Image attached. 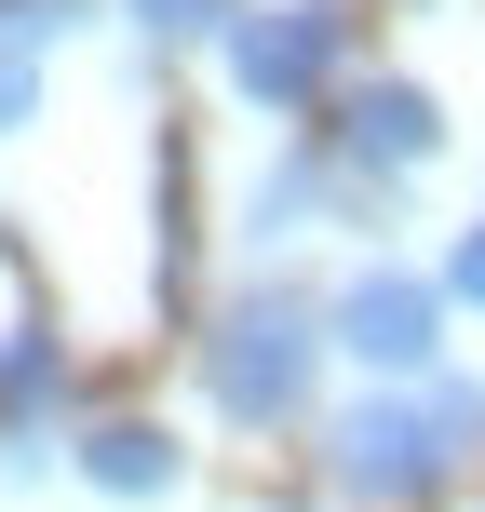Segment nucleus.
I'll use <instances>...</instances> for the list:
<instances>
[{
	"label": "nucleus",
	"mask_w": 485,
	"mask_h": 512,
	"mask_svg": "<svg viewBox=\"0 0 485 512\" xmlns=\"http://www.w3.org/2000/svg\"><path fill=\"white\" fill-rule=\"evenodd\" d=\"M203 405L230 418V432H283V418L310 405V378H324V297H297V283H243V297H216L203 324Z\"/></svg>",
	"instance_id": "1"
},
{
	"label": "nucleus",
	"mask_w": 485,
	"mask_h": 512,
	"mask_svg": "<svg viewBox=\"0 0 485 512\" xmlns=\"http://www.w3.org/2000/svg\"><path fill=\"white\" fill-rule=\"evenodd\" d=\"M324 351H351L364 378H405V391H418V378L445 364V283H432V270H391V256H364V270L324 297Z\"/></svg>",
	"instance_id": "2"
},
{
	"label": "nucleus",
	"mask_w": 485,
	"mask_h": 512,
	"mask_svg": "<svg viewBox=\"0 0 485 512\" xmlns=\"http://www.w3.org/2000/svg\"><path fill=\"white\" fill-rule=\"evenodd\" d=\"M216 54H230V95L283 122V108L337 95V54H351V14H337V0H243Z\"/></svg>",
	"instance_id": "3"
},
{
	"label": "nucleus",
	"mask_w": 485,
	"mask_h": 512,
	"mask_svg": "<svg viewBox=\"0 0 485 512\" xmlns=\"http://www.w3.org/2000/svg\"><path fill=\"white\" fill-rule=\"evenodd\" d=\"M324 472L351 499H378V512H405V499H432L445 472V445H432V418H418V391H351V405L324 418Z\"/></svg>",
	"instance_id": "4"
},
{
	"label": "nucleus",
	"mask_w": 485,
	"mask_h": 512,
	"mask_svg": "<svg viewBox=\"0 0 485 512\" xmlns=\"http://www.w3.org/2000/svg\"><path fill=\"white\" fill-rule=\"evenodd\" d=\"M445 95H418V81H337V122H324V149L351 162L364 189H391V176H418V162H445Z\"/></svg>",
	"instance_id": "5"
},
{
	"label": "nucleus",
	"mask_w": 485,
	"mask_h": 512,
	"mask_svg": "<svg viewBox=\"0 0 485 512\" xmlns=\"http://www.w3.org/2000/svg\"><path fill=\"white\" fill-rule=\"evenodd\" d=\"M337 216H378V189L351 176V162L310 135V149H283L270 176L243 189V216H230V243H256V256H283V243H310V230H337Z\"/></svg>",
	"instance_id": "6"
},
{
	"label": "nucleus",
	"mask_w": 485,
	"mask_h": 512,
	"mask_svg": "<svg viewBox=\"0 0 485 512\" xmlns=\"http://www.w3.org/2000/svg\"><path fill=\"white\" fill-rule=\"evenodd\" d=\"M68 472H81V486H95V499H176V432H162V418H95V432H81L68 445Z\"/></svg>",
	"instance_id": "7"
},
{
	"label": "nucleus",
	"mask_w": 485,
	"mask_h": 512,
	"mask_svg": "<svg viewBox=\"0 0 485 512\" xmlns=\"http://www.w3.org/2000/svg\"><path fill=\"white\" fill-rule=\"evenodd\" d=\"M54 405H68V351H54L41 324H14L0 337V432H41Z\"/></svg>",
	"instance_id": "8"
},
{
	"label": "nucleus",
	"mask_w": 485,
	"mask_h": 512,
	"mask_svg": "<svg viewBox=\"0 0 485 512\" xmlns=\"http://www.w3.org/2000/svg\"><path fill=\"white\" fill-rule=\"evenodd\" d=\"M418 418H432V445H445V459H472V445H485V378L432 364V378H418Z\"/></svg>",
	"instance_id": "9"
},
{
	"label": "nucleus",
	"mask_w": 485,
	"mask_h": 512,
	"mask_svg": "<svg viewBox=\"0 0 485 512\" xmlns=\"http://www.w3.org/2000/svg\"><path fill=\"white\" fill-rule=\"evenodd\" d=\"M135 27H149V41H230V14L243 0H122Z\"/></svg>",
	"instance_id": "10"
},
{
	"label": "nucleus",
	"mask_w": 485,
	"mask_h": 512,
	"mask_svg": "<svg viewBox=\"0 0 485 512\" xmlns=\"http://www.w3.org/2000/svg\"><path fill=\"white\" fill-rule=\"evenodd\" d=\"M445 310H485V216H472V230H445Z\"/></svg>",
	"instance_id": "11"
},
{
	"label": "nucleus",
	"mask_w": 485,
	"mask_h": 512,
	"mask_svg": "<svg viewBox=\"0 0 485 512\" xmlns=\"http://www.w3.org/2000/svg\"><path fill=\"white\" fill-rule=\"evenodd\" d=\"M54 459H68V445H54V432H0V486H41Z\"/></svg>",
	"instance_id": "12"
}]
</instances>
